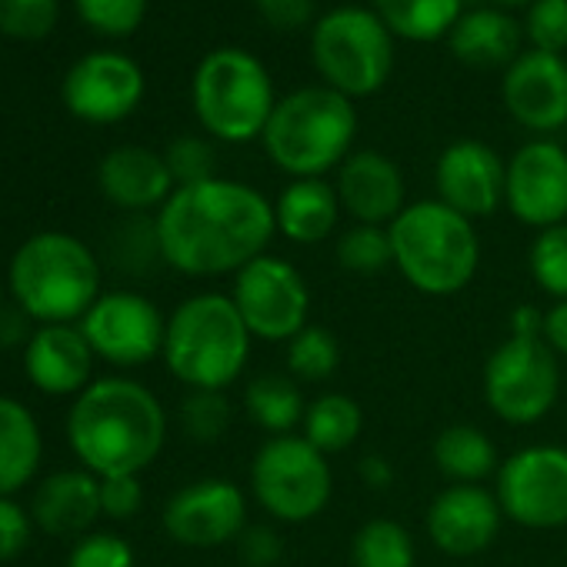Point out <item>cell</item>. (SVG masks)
I'll return each instance as SVG.
<instances>
[{
	"label": "cell",
	"mask_w": 567,
	"mask_h": 567,
	"mask_svg": "<svg viewBox=\"0 0 567 567\" xmlns=\"http://www.w3.org/2000/svg\"><path fill=\"white\" fill-rule=\"evenodd\" d=\"M351 567H417V544L404 524L374 517L351 540Z\"/></svg>",
	"instance_id": "obj_31"
},
{
	"label": "cell",
	"mask_w": 567,
	"mask_h": 567,
	"mask_svg": "<svg viewBox=\"0 0 567 567\" xmlns=\"http://www.w3.org/2000/svg\"><path fill=\"white\" fill-rule=\"evenodd\" d=\"M338 267L354 277H374L394 267L391 230L378 224H351L334 244Z\"/></svg>",
	"instance_id": "obj_33"
},
{
	"label": "cell",
	"mask_w": 567,
	"mask_h": 567,
	"mask_svg": "<svg viewBox=\"0 0 567 567\" xmlns=\"http://www.w3.org/2000/svg\"><path fill=\"white\" fill-rule=\"evenodd\" d=\"M190 107L207 137L220 144L260 141L274 107V78L260 58L244 48H214L190 78Z\"/></svg>",
	"instance_id": "obj_7"
},
{
	"label": "cell",
	"mask_w": 567,
	"mask_h": 567,
	"mask_svg": "<svg viewBox=\"0 0 567 567\" xmlns=\"http://www.w3.org/2000/svg\"><path fill=\"white\" fill-rule=\"evenodd\" d=\"M398 38L374 8L341 4L324 11L311 28V64L331 91L361 101L378 94L398 58Z\"/></svg>",
	"instance_id": "obj_8"
},
{
	"label": "cell",
	"mask_w": 567,
	"mask_h": 567,
	"mask_svg": "<svg viewBox=\"0 0 567 567\" xmlns=\"http://www.w3.org/2000/svg\"><path fill=\"white\" fill-rule=\"evenodd\" d=\"M74 11L84 28L117 41V38H131L144 24L147 0H74Z\"/></svg>",
	"instance_id": "obj_37"
},
{
	"label": "cell",
	"mask_w": 567,
	"mask_h": 567,
	"mask_svg": "<svg viewBox=\"0 0 567 567\" xmlns=\"http://www.w3.org/2000/svg\"><path fill=\"white\" fill-rule=\"evenodd\" d=\"M437 200L454 207L457 214L481 220L504 207L507 187V161L477 137H461L447 144L434 164Z\"/></svg>",
	"instance_id": "obj_18"
},
{
	"label": "cell",
	"mask_w": 567,
	"mask_h": 567,
	"mask_svg": "<svg viewBox=\"0 0 567 567\" xmlns=\"http://www.w3.org/2000/svg\"><path fill=\"white\" fill-rule=\"evenodd\" d=\"M358 107L328 84H308L277 97L260 134L264 154L291 181L328 177L354 154Z\"/></svg>",
	"instance_id": "obj_3"
},
{
	"label": "cell",
	"mask_w": 567,
	"mask_h": 567,
	"mask_svg": "<svg viewBox=\"0 0 567 567\" xmlns=\"http://www.w3.org/2000/svg\"><path fill=\"white\" fill-rule=\"evenodd\" d=\"M527 270L547 298L567 301V220L534 234L527 250Z\"/></svg>",
	"instance_id": "obj_34"
},
{
	"label": "cell",
	"mask_w": 567,
	"mask_h": 567,
	"mask_svg": "<svg viewBox=\"0 0 567 567\" xmlns=\"http://www.w3.org/2000/svg\"><path fill=\"white\" fill-rule=\"evenodd\" d=\"M8 288L14 305L38 324H81L101 291L97 254L74 234H31L11 257Z\"/></svg>",
	"instance_id": "obj_4"
},
{
	"label": "cell",
	"mask_w": 567,
	"mask_h": 567,
	"mask_svg": "<svg viewBox=\"0 0 567 567\" xmlns=\"http://www.w3.org/2000/svg\"><path fill=\"white\" fill-rule=\"evenodd\" d=\"M501 101L514 124L534 137L567 127V61L560 54L524 51L501 74Z\"/></svg>",
	"instance_id": "obj_17"
},
{
	"label": "cell",
	"mask_w": 567,
	"mask_h": 567,
	"mask_svg": "<svg viewBox=\"0 0 567 567\" xmlns=\"http://www.w3.org/2000/svg\"><path fill=\"white\" fill-rule=\"evenodd\" d=\"M474 4H484V8H501V11H511V8H527L530 0H474Z\"/></svg>",
	"instance_id": "obj_50"
},
{
	"label": "cell",
	"mask_w": 567,
	"mask_h": 567,
	"mask_svg": "<svg viewBox=\"0 0 567 567\" xmlns=\"http://www.w3.org/2000/svg\"><path fill=\"white\" fill-rule=\"evenodd\" d=\"M254 11L274 31H305L321 18L318 0H254Z\"/></svg>",
	"instance_id": "obj_43"
},
{
	"label": "cell",
	"mask_w": 567,
	"mask_h": 567,
	"mask_svg": "<svg viewBox=\"0 0 567 567\" xmlns=\"http://www.w3.org/2000/svg\"><path fill=\"white\" fill-rule=\"evenodd\" d=\"M234 408L227 391H190L181 401V427L197 444H214L230 431Z\"/></svg>",
	"instance_id": "obj_36"
},
{
	"label": "cell",
	"mask_w": 567,
	"mask_h": 567,
	"mask_svg": "<svg viewBox=\"0 0 567 567\" xmlns=\"http://www.w3.org/2000/svg\"><path fill=\"white\" fill-rule=\"evenodd\" d=\"M230 301L254 341L288 344L311 324V288L280 254H260L230 280Z\"/></svg>",
	"instance_id": "obj_11"
},
{
	"label": "cell",
	"mask_w": 567,
	"mask_h": 567,
	"mask_svg": "<svg viewBox=\"0 0 567 567\" xmlns=\"http://www.w3.org/2000/svg\"><path fill=\"white\" fill-rule=\"evenodd\" d=\"M147 81L134 58L124 51H91L71 64L61 81L64 107L94 127L127 121L144 101Z\"/></svg>",
	"instance_id": "obj_14"
},
{
	"label": "cell",
	"mask_w": 567,
	"mask_h": 567,
	"mask_svg": "<svg viewBox=\"0 0 567 567\" xmlns=\"http://www.w3.org/2000/svg\"><path fill=\"white\" fill-rule=\"evenodd\" d=\"M358 474H361V481H364L371 491H388V487L394 484V464H391V457H384V454H368V457H361Z\"/></svg>",
	"instance_id": "obj_48"
},
{
	"label": "cell",
	"mask_w": 567,
	"mask_h": 567,
	"mask_svg": "<svg viewBox=\"0 0 567 567\" xmlns=\"http://www.w3.org/2000/svg\"><path fill=\"white\" fill-rule=\"evenodd\" d=\"M101 514V477L84 467L48 474L31 501L34 524L51 537H84Z\"/></svg>",
	"instance_id": "obj_23"
},
{
	"label": "cell",
	"mask_w": 567,
	"mask_h": 567,
	"mask_svg": "<svg viewBox=\"0 0 567 567\" xmlns=\"http://www.w3.org/2000/svg\"><path fill=\"white\" fill-rule=\"evenodd\" d=\"M97 187L124 214H157L177 190L164 154L141 144L107 151L97 164Z\"/></svg>",
	"instance_id": "obj_22"
},
{
	"label": "cell",
	"mask_w": 567,
	"mask_h": 567,
	"mask_svg": "<svg viewBox=\"0 0 567 567\" xmlns=\"http://www.w3.org/2000/svg\"><path fill=\"white\" fill-rule=\"evenodd\" d=\"M34 527L38 524L31 511H24L14 497L0 494V560H14L18 554H24Z\"/></svg>",
	"instance_id": "obj_42"
},
{
	"label": "cell",
	"mask_w": 567,
	"mask_h": 567,
	"mask_svg": "<svg viewBox=\"0 0 567 567\" xmlns=\"http://www.w3.org/2000/svg\"><path fill=\"white\" fill-rule=\"evenodd\" d=\"M524 41L530 51L560 54L567 51V0H530L524 11Z\"/></svg>",
	"instance_id": "obj_40"
},
{
	"label": "cell",
	"mask_w": 567,
	"mask_h": 567,
	"mask_svg": "<svg viewBox=\"0 0 567 567\" xmlns=\"http://www.w3.org/2000/svg\"><path fill=\"white\" fill-rule=\"evenodd\" d=\"M284 368L298 384L331 381L341 368V344L328 328L308 324L298 338L284 344Z\"/></svg>",
	"instance_id": "obj_32"
},
{
	"label": "cell",
	"mask_w": 567,
	"mask_h": 567,
	"mask_svg": "<svg viewBox=\"0 0 567 567\" xmlns=\"http://www.w3.org/2000/svg\"><path fill=\"white\" fill-rule=\"evenodd\" d=\"M431 457L451 484H484L487 477H497L501 467L497 444L477 424L444 427L431 447Z\"/></svg>",
	"instance_id": "obj_27"
},
{
	"label": "cell",
	"mask_w": 567,
	"mask_h": 567,
	"mask_svg": "<svg viewBox=\"0 0 567 567\" xmlns=\"http://www.w3.org/2000/svg\"><path fill=\"white\" fill-rule=\"evenodd\" d=\"M511 338H544V311L534 305H520L511 311Z\"/></svg>",
	"instance_id": "obj_49"
},
{
	"label": "cell",
	"mask_w": 567,
	"mask_h": 567,
	"mask_svg": "<svg viewBox=\"0 0 567 567\" xmlns=\"http://www.w3.org/2000/svg\"><path fill=\"white\" fill-rule=\"evenodd\" d=\"M61 18V0H0V34L11 41H44Z\"/></svg>",
	"instance_id": "obj_38"
},
{
	"label": "cell",
	"mask_w": 567,
	"mask_h": 567,
	"mask_svg": "<svg viewBox=\"0 0 567 567\" xmlns=\"http://www.w3.org/2000/svg\"><path fill=\"white\" fill-rule=\"evenodd\" d=\"M524 28L511 11L474 4L447 34V51L471 71H507L524 51Z\"/></svg>",
	"instance_id": "obj_24"
},
{
	"label": "cell",
	"mask_w": 567,
	"mask_h": 567,
	"mask_svg": "<svg viewBox=\"0 0 567 567\" xmlns=\"http://www.w3.org/2000/svg\"><path fill=\"white\" fill-rule=\"evenodd\" d=\"M244 411L254 427H260L267 437L298 434L308 401L301 394V384L284 371V374H257L244 388Z\"/></svg>",
	"instance_id": "obj_28"
},
{
	"label": "cell",
	"mask_w": 567,
	"mask_h": 567,
	"mask_svg": "<svg viewBox=\"0 0 567 567\" xmlns=\"http://www.w3.org/2000/svg\"><path fill=\"white\" fill-rule=\"evenodd\" d=\"M481 391L497 421L530 427L544 421L560 398V358L544 338L507 334L484 364Z\"/></svg>",
	"instance_id": "obj_10"
},
{
	"label": "cell",
	"mask_w": 567,
	"mask_h": 567,
	"mask_svg": "<svg viewBox=\"0 0 567 567\" xmlns=\"http://www.w3.org/2000/svg\"><path fill=\"white\" fill-rule=\"evenodd\" d=\"M250 331L230 295L204 291L174 308L164 334V364L187 391H227L250 361Z\"/></svg>",
	"instance_id": "obj_6"
},
{
	"label": "cell",
	"mask_w": 567,
	"mask_h": 567,
	"mask_svg": "<svg viewBox=\"0 0 567 567\" xmlns=\"http://www.w3.org/2000/svg\"><path fill=\"white\" fill-rule=\"evenodd\" d=\"M494 494L507 520L527 530L567 527V447L527 444L501 461Z\"/></svg>",
	"instance_id": "obj_12"
},
{
	"label": "cell",
	"mask_w": 567,
	"mask_h": 567,
	"mask_svg": "<svg viewBox=\"0 0 567 567\" xmlns=\"http://www.w3.org/2000/svg\"><path fill=\"white\" fill-rule=\"evenodd\" d=\"M97 354L114 368H144L164 354L167 318L137 291H107L78 324Z\"/></svg>",
	"instance_id": "obj_13"
},
{
	"label": "cell",
	"mask_w": 567,
	"mask_h": 567,
	"mask_svg": "<svg viewBox=\"0 0 567 567\" xmlns=\"http://www.w3.org/2000/svg\"><path fill=\"white\" fill-rule=\"evenodd\" d=\"M34 331L38 328H31V318L21 308H0V348H28Z\"/></svg>",
	"instance_id": "obj_46"
},
{
	"label": "cell",
	"mask_w": 567,
	"mask_h": 567,
	"mask_svg": "<svg viewBox=\"0 0 567 567\" xmlns=\"http://www.w3.org/2000/svg\"><path fill=\"white\" fill-rule=\"evenodd\" d=\"M44 437L38 417L14 398L0 394V494L14 497L41 471Z\"/></svg>",
	"instance_id": "obj_26"
},
{
	"label": "cell",
	"mask_w": 567,
	"mask_h": 567,
	"mask_svg": "<svg viewBox=\"0 0 567 567\" xmlns=\"http://www.w3.org/2000/svg\"><path fill=\"white\" fill-rule=\"evenodd\" d=\"M504 520L497 494L484 484H447L431 501L424 527L441 554L477 557L497 540Z\"/></svg>",
	"instance_id": "obj_19"
},
{
	"label": "cell",
	"mask_w": 567,
	"mask_h": 567,
	"mask_svg": "<svg viewBox=\"0 0 567 567\" xmlns=\"http://www.w3.org/2000/svg\"><path fill=\"white\" fill-rule=\"evenodd\" d=\"M341 200L328 177H301L291 181L274 200L277 234L298 247L324 244L341 220Z\"/></svg>",
	"instance_id": "obj_25"
},
{
	"label": "cell",
	"mask_w": 567,
	"mask_h": 567,
	"mask_svg": "<svg viewBox=\"0 0 567 567\" xmlns=\"http://www.w3.org/2000/svg\"><path fill=\"white\" fill-rule=\"evenodd\" d=\"M154 220L164 264L184 277H234L277 237L274 200L230 177L177 187Z\"/></svg>",
	"instance_id": "obj_1"
},
{
	"label": "cell",
	"mask_w": 567,
	"mask_h": 567,
	"mask_svg": "<svg viewBox=\"0 0 567 567\" xmlns=\"http://www.w3.org/2000/svg\"><path fill=\"white\" fill-rule=\"evenodd\" d=\"M391 230L394 270L427 298H454L481 267V237L471 217L437 197L408 204Z\"/></svg>",
	"instance_id": "obj_5"
},
{
	"label": "cell",
	"mask_w": 567,
	"mask_h": 567,
	"mask_svg": "<svg viewBox=\"0 0 567 567\" xmlns=\"http://www.w3.org/2000/svg\"><path fill=\"white\" fill-rule=\"evenodd\" d=\"M94 361L97 354L78 324H41L24 348L28 381L51 398H71L91 388Z\"/></svg>",
	"instance_id": "obj_21"
},
{
	"label": "cell",
	"mask_w": 567,
	"mask_h": 567,
	"mask_svg": "<svg viewBox=\"0 0 567 567\" xmlns=\"http://www.w3.org/2000/svg\"><path fill=\"white\" fill-rule=\"evenodd\" d=\"M250 494L270 520L308 524L331 504V461L301 434L267 437L250 461Z\"/></svg>",
	"instance_id": "obj_9"
},
{
	"label": "cell",
	"mask_w": 567,
	"mask_h": 567,
	"mask_svg": "<svg viewBox=\"0 0 567 567\" xmlns=\"http://www.w3.org/2000/svg\"><path fill=\"white\" fill-rule=\"evenodd\" d=\"M144 507V487L137 474L101 477V511L111 520H131Z\"/></svg>",
	"instance_id": "obj_44"
},
{
	"label": "cell",
	"mask_w": 567,
	"mask_h": 567,
	"mask_svg": "<svg viewBox=\"0 0 567 567\" xmlns=\"http://www.w3.org/2000/svg\"><path fill=\"white\" fill-rule=\"evenodd\" d=\"M68 567H137L134 547L111 530H91L71 547Z\"/></svg>",
	"instance_id": "obj_41"
},
{
	"label": "cell",
	"mask_w": 567,
	"mask_h": 567,
	"mask_svg": "<svg viewBox=\"0 0 567 567\" xmlns=\"http://www.w3.org/2000/svg\"><path fill=\"white\" fill-rule=\"evenodd\" d=\"M234 544L244 567H274L284 554V540L270 524H247Z\"/></svg>",
	"instance_id": "obj_45"
},
{
	"label": "cell",
	"mask_w": 567,
	"mask_h": 567,
	"mask_svg": "<svg viewBox=\"0 0 567 567\" xmlns=\"http://www.w3.org/2000/svg\"><path fill=\"white\" fill-rule=\"evenodd\" d=\"M111 254L127 274H147L151 267L164 264L157 220L151 214H127L111 237Z\"/></svg>",
	"instance_id": "obj_35"
},
{
	"label": "cell",
	"mask_w": 567,
	"mask_h": 567,
	"mask_svg": "<svg viewBox=\"0 0 567 567\" xmlns=\"http://www.w3.org/2000/svg\"><path fill=\"white\" fill-rule=\"evenodd\" d=\"M544 344L567 361V301H554L544 311Z\"/></svg>",
	"instance_id": "obj_47"
},
{
	"label": "cell",
	"mask_w": 567,
	"mask_h": 567,
	"mask_svg": "<svg viewBox=\"0 0 567 567\" xmlns=\"http://www.w3.org/2000/svg\"><path fill=\"white\" fill-rule=\"evenodd\" d=\"M334 190L351 224L391 227L394 217L408 207V184L398 161L371 147L354 151L334 171Z\"/></svg>",
	"instance_id": "obj_20"
},
{
	"label": "cell",
	"mask_w": 567,
	"mask_h": 567,
	"mask_svg": "<svg viewBox=\"0 0 567 567\" xmlns=\"http://www.w3.org/2000/svg\"><path fill=\"white\" fill-rule=\"evenodd\" d=\"M167 441V414L151 388L131 378H97L68 414V444L97 477L147 471Z\"/></svg>",
	"instance_id": "obj_2"
},
{
	"label": "cell",
	"mask_w": 567,
	"mask_h": 567,
	"mask_svg": "<svg viewBox=\"0 0 567 567\" xmlns=\"http://www.w3.org/2000/svg\"><path fill=\"white\" fill-rule=\"evenodd\" d=\"M0 308H4V284H0Z\"/></svg>",
	"instance_id": "obj_51"
},
{
	"label": "cell",
	"mask_w": 567,
	"mask_h": 567,
	"mask_svg": "<svg viewBox=\"0 0 567 567\" xmlns=\"http://www.w3.org/2000/svg\"><path fill=\"white\" fill-rule=\"evenodd\" d=\"M247 527V497L227 477H200L184 484L164 507V530L184 547L234 544Z\"/></svg>",
	"instance_id": "obj_16"
},
{
	"label": "cell",
	"mask_w": 567,
	"mask_h": 567,
	"mask_svg": "<svg viewBox=\"0 0 567 567\" xmlns=\"http://www.w3.org/2000/svg\"><path fill=\"white\" fill-rule=\"evenodd\" d=\"M371 8L398 41L434 44L447 41L451 28L467 11V0H371Z\"/></svg>",
	"instance_id": "obj_29"
},
{
	"label": "cell",
	"mask_w": 567,
	"mask_h": 567,
	"mask_svg": "<svg viewBox=\"0 0 567 567\" xmlns=\"http://www.w3.org/2000/svg\"><path fill=\"white\" fill-rule=\"evenodd\" d=\"M164 161L177 187H190V184H204L217 177V151L207 137H197V134L174 137L164 147Z\"/></svg>",
	"instance_id": "obj_39"
},
{
	"label": "cell",
	"mask_w": 567,
	"mask_h": 567,
	"mask_svg": "<svg viewBox=\"0 0 567 567\" xmlns=\"http://www.w3.org/2000/svg\"><path fill=\"white\" fill-rule=\"evenodd\" d=\"M361 431H364V414L351 394L324 391L315 401H308V411L301 421V437L311 447H318L324 457L351 451L358 444Z\"/></svg>",
	"instance_id": "obj_30"
},
{
	"label": "cell",
	"mask_w": 567,
	"mask_h": 567,
	"mask_svg": "<svg viewBox=\"0 0 567 567\" xmlns=\"http://www.w3.org/2000/svg\"><path fill=\"white\" fill-rule=\"evenodd\" d=\"M504 207L514 220L547 230L567 220V147L554 137H530L507 161Z\"/></svg>",
	"instance_id": "obj_15"
}]
</instances>
